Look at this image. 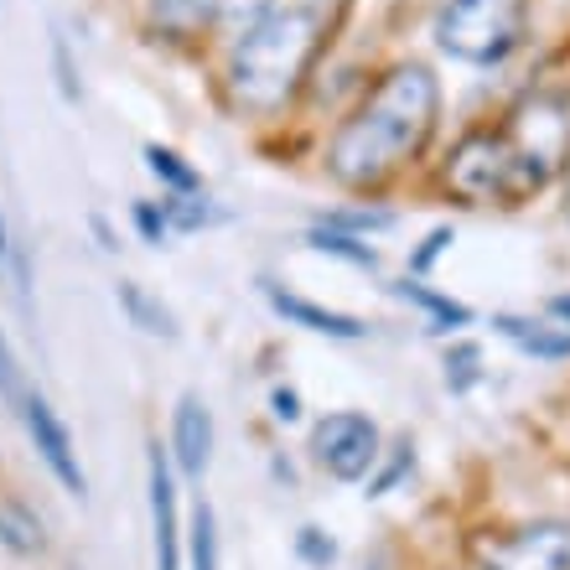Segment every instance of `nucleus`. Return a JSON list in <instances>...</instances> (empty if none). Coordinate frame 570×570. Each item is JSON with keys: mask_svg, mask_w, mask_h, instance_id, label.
I'll list each match as a JSON object with an SVG mask.
<instances>
[{"mask_svg": "<svg viewBox=\"0 0 570 570\" xmlns=\"http://www.w3.org/2000/svg\"><path fill=\"white\" fill-rule=\"evenodd\" d=\"M446 140V78L425 58H394L363 78L358 99L332 125L322 171L353 197H379L425 171Z\"/></svg>", "mask_w": 570, "mask_h": 570, "instance_id": "1", "label": "nucleus"}, {"mask_svg": "<svg viewBox=\"0 0 570 570\" xmlns=\"http://www.w3.org/2000/svg\"><path fill=\"white\" fill-rule=\"evenodd\" d=\"M332 42V11L285 0L275 16L224 42V99L244 120H281L312 89V73Z\"/></svg>", "mask_w": 570, "mask_h": 570, "instance_id": "2", "label": "nucleus"}, {"mask_svg": "<svg viewBox=\"0 0 570 570\" xmlns=\"http://www.w3.org/2000/svg\"><path fill=\"white\" fill-rule=\"evenodd\" d=\"M425 171H431V193L462 213L513 218V213H529L534 203L556 197L550 181L519 156V146H513L509 130L498 125V115L462 120L435 146Z\"/></svg>", "mask_w": 570, "mask_h": 570, "instance_id": "3", "label": "nucleus"}, {"mask_svg": "<svg viewBox=\"0 0 570 570\" xmlns=\"http://www.w3.org/2000/svg\"><path fill=\"white\" fill-rule=\"evenodd\" d=\"M534 6L540 0H435V58L466 73H509L534 47Z\"/></svg>", "mask_w": 570, "mask_h": 570, "instance_id": "4", "label": "nucleus"}, {"mask_svg": "<svg viewBox=\"0 0 570 570\" xmlns=\"http://www.w3.org/2000/svg\"><path fill=\"white\" fill-rule=\"evenodd\" d=\"M498 125L509 130V140L519 146L534 171L550 181L556 193L570 177V68L556 73L550 62H540L529 78H519L503 99L493 105Z\"/></svg>", "mask_w": 570, "mask_h": 570, "instance_id": "5", "label": "nucleus"}, {"mask_svg": "<svg viewBox=\"0 0 570 570\" xmlns=\"http://www.w3.org/2000/svg\"><path fill=\"white\" fill-rule=\"evenodd\" d=\"M466 570H570V513L482 519L462 534Z\"/></svg>", "mask_w": 570, "mask_h": 570, "instance_id": "6", "label": "nucleus"}, {"mask_svg": "<svg viewBox=\"0 0 570 570\" xmlns=\"http://www.w3.org/2000/svg\"><path fill=\"white\" fill-rule=\"evenodd\" d=\"M306 451L312 462L327 472L332 482L343 488H363L368 472L384 456V431L368 410H332L322 421H312V435H306Z\"/></svg>", "mask_w": 570, "mask_h": 570, "instance_id": "7", "label": "nucleus"}, {"mask_svg": "<svg viewBox=\"0 0 570 570\" xmlns=\"http://www.w3.org/2000/svg\"><path fill=\"white\" fill-rule=\"evenodd\" d=\"M259 296H265V306L281 316L285 327H301V332H312V337H327V343H368L374 337V322H363L353 312H337V306L301 296V291H285L281 281H259Z\"/></svg>", "mask_w": 570, "mask_h": 570, "instance_id": "8", "label": "nucleus"}, {"mask_svg": "<svg viewBox=\"0 0 570 570\" xmlns=\"http://www.w3.org/2000/svg\"><path fill=\"white\" fill-rule=\"evenodd\" d=\"M488 327H493L498 343H509L513 353L534 368H570V327H560L556 316L544 312H493L488 316Z\"/></svg>", "mask_w": 570, "mask_h": 570, "instance_id": "9", "label": "nucleus"}, {"mask_svg": "<svg viewBox=\"0 0 570 570\" xmlns=\"http://www.w3.org/2000/svg\"><path fill=\"white\" fill-rule=\"evenodd\" d=\"M146 478H150V540H156V570H181V540H187V524H181V503H177V466H171V451H161V441L150 446Z\"/></svg>", "mask_w": 570, "mask_h": 570, "instance_id": "10", "label": "nucleus"}, {"mask_svg": "<svg viewBox=\"0 0 570 570\" xmlns=\"http://www.w3.org/2000/svg\"><path fill=\"white\" fill-rule=\"evenodd\" d=\"M21 421H27V435H31V446H37V456L47 462V472H52V478H58L73 498L89 493V478H83V466H78L73 435H68V425L58 421V410L47 405L42 394H27V405H21Z\"/></svg>", "mask_w": 570, "mask_h": 570, "instance_id": "11", "label": "nucleus"}, {"mask_svg": "<svg viewBox=\"0 0 570 570\" xmlns=\"http://www.w3.org/2000/svg\"><path fill=\"white\" fill-rule=\"evenodd\" d=\"M394 301H405L410 312H421V327L431 332L435 343H451V337H462V332L478 327V306L462 296H451V291H441V285L431 281H415V275H400V281L390 285Z\"/></svg>", "mask_w": 570, "mask_h": 570, "instance_id": "12", "label": "nucleus"}, {"mask_svg": "<svg viewBox=\"0 0 570 570\" xmlns=\"http://www.w3.org/2000/svg\"><path fill=\"white\" fill-rule=\"evenodd\" d=\"M213 446H218V425H213V410L203 394H181L177 410H171V466L181 478L203 482L213 466Z\"/></svg>", "mask_w": 570, "mask_h": 570, "instance_id": "13", "label": "nucleus"}, {"mask_svg": "<svg viewBox=\"0 0 570 570\" xmlns=\"http://www.w3.org/2000/svg\"><path fill=\"white\" fill-rule=\"evenodd\" d=\"M488 379H493V358H488L482 337L462 332V337L441 343V390L451 400H472L478 390H488Z\"/></svg>", "mask_w": 570, "mask_h": 570, "instance_id": "14", "label": "nucleus"}, {"mask_svg": "<svg viewBox=\"0 0 570 570\" xmlns=\"http://www.w3.org/2000/svg\"><path fill=\"white\" fill-rule=\"evenodd\" d=\"M115 301H120V312L130 316V327H140L146 337H161V343H177L181 337L177 312H171L156 291H146L140 281H120L115 285Z\"/></svg>", "mask_w": 570, "mask_h": 570, "instance_id": "15", "label": "nucleus"}, {"mask_svg": "<svg viewBox=\"0 0 570 570\" xmlns=\"http://www.w3.org/2000/svg\"><path fill=\"white\" fill-rule=\"evenodd\" d=\"M316 224L337 228V234H353V239H384V234L400 228V208L379 203V197H358V203H337V208H327Z\"/></svg>", "mask_w": 570, "mask_h": 570, "instance_id": "16", "label": "nucleus"}, {"mask_svg": "<svg viewBox=\"0 0 570 570\" xmlns=\"http://www.w3.org/2000/svg\"><path fill=\"white\" fill-rule=\"evenodd\" d=\"M301 244H306L312 255H327V259L353 265V271H363V275L384 271V255H379L374 239H353V234H337V228H327V224H312L306 234H301Z\"/></svg>", "mask_w": 570, "mask_h": 570, "instance_id": "17", "label": "nucleus"}, {"mask_svg": "<svg viewBox=\"0 0 570 570\" xmlns=\"http://www.w3.org/2000/svg\"><path fill=\"white\" fill-rule=\"evenodd\" d=\"M181 570H224V550H218V513L208 498L193 503L187 519V540H181Z\"/></svg>", "mask_w": 570, "mask_h": 570, "instance_id": "18", "label": "nucleus"}, {"mask_svg": "<svg viewBox=\"0 0 570 570\" xmlns=\"http://www.w3.org/2000/svg\"><path fill=\"white\" fill-rule=\"evenodd\" d=\"M415 462H421L415 435H394V441H384V456H379V466L368 472V482H363V498H390L405 478H415Z\"/></svg>", "mask_w": 570, "mask_h": 570, "instance_id": "19", "label": "nucleus"}, {"mask_svg": "<svg viewBox=\"0 0 570 570\" xmlns=\"http://www.w3.org/2000/svg\"><path fill=\"white\" fill-rule=\"evenodd\" d=\"M146 171L156 181H161V193L166 197H193V193H203V171H197L181 150H171V146H156L150 140L146 146Z\"/></svg>", "mask_w": 570, "mask_h": 570, "instance_id": "20", "label": "nucleus"}, {"mask_svg": "<svg viewBox=\"0 0 570 570\" xmlns=\"http://www.w3.org/2000/svg\"><path fill=\"white\" fill-rule=\"evenodd\" d=\"M0 544L11 556H42L47 550V534H42V519L27 509V503H0Z\"/></svg>", "mask_w": 570, "mask_h": 570, "instance_id": "21", "label": "nucleus"}, {"mask_svg": "<svg viewBox=\"0 0 570 570\" xmlns=\"http://www.w3.org/2000/svg\"><path fill=\"white\" fill-rule=\"evenodd\" d=\"M285 0H213V37H224V42H234V37H244L249 27H259L265 16H275Z\"/></svg>", "mask_w": 570, "mask_h": 570, "instance_id": "22", "label": "nucleus"}, {"mask_svg": "<svg viewBox=\"0 0 570 570\" xmlns=\"http://www.w3.org/2000/svg\"><path fill=\"white\" fill-rule=\"evenodd\" d=\"M456 249V224H431L421 234V239L410 244L405 255V275H415V281H431L435 271H441V259Z\"/></svg>", "mask_w": 570, "mask_h": 570, "instance_id": "23", "label": "nucleus"}, {"mask_svg": "<svg viewBox=\"0 0 570 570\" xmlns=\"http://www.w3.org/2000/svg\"><path fill=\"white\" fill-rule=\"evenodd\" d=\"M166 203V218H171V234H197V228H218L228 224V208H218L208 193H193V197H161Z\"/></svg>", "mask_w": 570, "mask_h": 570, "instance_id": "24", "label": "nucleus"}, {"mask_svg": "<svg viewBox=\"0 0 570 570\" xmlns=\"http://www.w3.org/2000/svg\"><path fill=\"white\" fill-rule=\"evenodd\" d=\"M291 544H296V560L306 570H332L337 566V540H332L322 524H301Z\"/></svg>", "mask_w": 570, "mask_h": 570, "instance_id": "25", "label": "nucleus"}, {"mask_svg": "<svg viewBox=\"0 0 570 570\" xmlns=\"http://www.w3.org/2000/svg\"><path fill=\"white\" fill-rule=\"evenodd\" d=\"M27 374H21V358H16V347L6 343V332H0V400L21 415V405H27Z\"/></svg>", "mask_w": 570, "mask_h": 570, "instance_id": "26", "label": "nucleus"}, {"mask_svg": "<svg viewBox=\"0 0 570 570\" xmlns=\"http://www.w3.org/2000/svg\"><path fill=\"white\" fill-rule=\"evenodd\" d=\"M130 218H136V228H140V239H146V244H166V239H171L166 203H150V197H140L136 208H130Z\"/></svg>", "mask_w": 570, "mask_h": 570, "instance_id": "27", "label": "nucleus"}, {"mask_svg": "<svg viewBox=\"0 0 570 570\" xmlns=\"http://www.w3.org/2000/svg\"><path fill=\"white\" fill-rule=\"evenodd\" d=\"M301 415H306V405H301V390H291V384H275V390H271V421L275 425H301Z\"/></svg>", "mask_w": 570, "mask_h": 570, "instance_id": "28", "label": "nucleus"}, {"mask_svg": "<svg viewBox=\"0 0 570 570\" xmlns=\"http://www.w3.org/2000/svg\"><path fill=\"white\" fill-rule=\"evenodd\" d=\"M52 68H58L62 99H78V73H73V52H68V37H52Z\"/></svg>", "mask_w": 570, "mask_h": 570, "instance_id": "29", "label": "nucleus"}, {"mask_svg": "<svg viewBox=\"0 0 570 570\" xmlns=\"http://www.w3.org/2000/svg\"><path fill=\"white\" fill-rule=\"evenodd\" d=\"M544 312L556 316L560 327H570V285H560V291H550V296H544Z\"/></svg>", "mask_w": 570, "mask_h": 570, "instance_id": "30", "label": "nucleus"}, {"mask_svg": "<svg viewBox=\"0 0 570 570\" xmlns=\"http://www.w3.org/2000/svg\"><path fill=\"white\" fill-rule=\"evenodd\" d=\"M0 255H6V218H0Z\"/></svg>", "mask_w": 570, "mask_h": 570, "instance_id": "31", "label": "nucleus"}]
</instances>
